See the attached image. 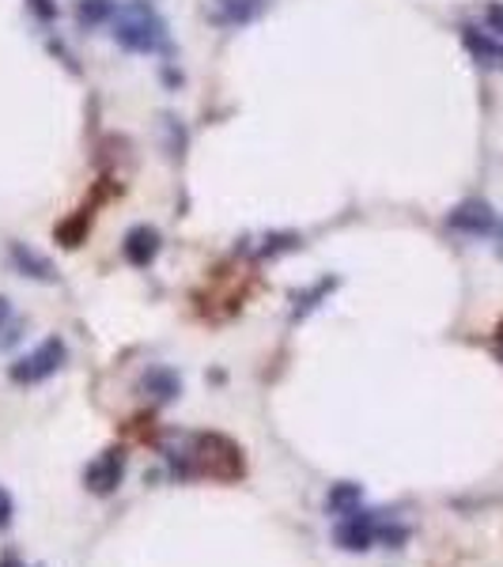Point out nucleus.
<instances>
[{
	"label": "nucleus",
	"instance_id": "f257e3e1",
	"mask_svg": "<svg viewBox=\"0 0 503 567\" xmlns=\"http://www.w3.org/2000/svg\"><path fill=\"white\" fill-rule=\"evenodd\" d=\"M160 454L178 481H216L235 484L246 473L243 446L219 432H167Z\"/></svg>",
	"mask_w": 503,
	"mask_h": 567
},
{
	"label": "nucleus",
	"instance_id": "f03ea898",
	"mask_svg": "<svg viewBox=\"0 0 503 567\" xmlns=\"http://www.w3.org/2000/svg\"><path fill=\"white\" fill-rule=\"evenodd\" d=\"M409 529L406 523L390 518L387 511H368V507H356L349 515L337 518L333 526V545L341 553H368V548L382 545V548H401L409 542Z\"/></svg>",
	"mask_w": 503,
	"mask_h": 567
},
{
	"label": "nucleus",
	"instance_id": "7ed1b4c3",
	"mask_svg": "<svg viewBox=\"0 0 503 567\" xmlns=\"http://www.w3.org/2000/svg\"><path fill=\"white\" fill-rule=\"evenodd\" d=\"M110 31H114V42L130 53H171L167 23H163V16L155 12L148 0H125V4H117Z\"/></svg>",
	"mask_w": 503,
	"mask_h": 567
},
{
	"label": "nucleus",
	"instance_id": "20e7f679",
	"mask_svg": "<svg viewBox=\"0 0 503 567\" xmlns=\"http://www.w3.org/2000/svg\"><path fill=\"white\" fill-rule=\"evenodd\" d=\"M69 360V344L61 341V337H45L34 352L20 355V360L8 368V379L16 382V386H39V382L53 379L61 368H65Z\"/></svg>",
	"mask_w": 503,
	"mask_h": 567
},
{
	"label": "nucleus",
	"instance_id": "39448f33",
	"mask_svg": "<svg viewBox=\"0 0 503 567\" xmlns=\"http://www.w3.org/2000/svg\"><path fill=\"white\" fill-rule=\"evenodd\" d=\"M125 465H130V454H125V446H106L103 454H95V458L88 462L84 470V488L91 496H114L117 488H122L125 481Z\"/></svg>",
	"mask_w": 503,
	"mask_h": 567
},
{
	"label": "nucleus",
	"instance_id": "423d86ee",
	"mask_svg": "<svg viewBox=\"0 0 503 567\" xmlns=\"http://www.w3.org/2000/svg\"><path fill=\"white\" fill-rule=\"evenodd\" d=\"M446 227L459 235H470V239H484V235H496L500 219L492 213V205H484V200H462L459 208H451V216H446Z\"/></svg>",
	"mask_w": 503,
	"mask_h": 567
},
{
	"label": "nucleus",
	"instance_id": "0eeeda50",
	"mask_svg": "<svg viewBox=\"0 0 503 567\" xmlns=\"http://www.w3.org/2000/svg\"><path fill=\"white\" fill-rule=\"evenodd\" d=\"M160 250H163V239H160V231L148 224H136L125 231V243H122V254H125V261L136 265V269H148V265L160 258Z\"/></svg>",
	"mask_w": 503,
	"mask_h": 567
},
{
	"label": "nucleus",
	"instance_id": "6e6552de",
	"mask_svg": "<svg viewBox=\"0 0 503 567\" xmlns=\"http://www.w3.org/2000/svg\"><path fill=\"white\" fill-rule=\"evenodd\" d=\"M141 393L155 405H171L175 398H182V374L167 363H152L148 371L141 374Z\"/></svg>",
	"mask_w": 503,
	"mask_h": 567
},
{
	"label": "nucleus",
	"instance_id": "1a4fd4ad",
	"mask_svg": "<svg viewBox=\"0 0 503 567\" xmlns=\"http://www.w3.org/2000/svg\"><path fill=\"white\" fill-rule=\"evenodd\" d=\"M462 45L470 50V58L478 61L481 69H503V39H496L492 31H481V27L465 23Z\"/></svg>",
	"mask_w": 503,
	"mask_h": 567
},
{
	"label": "nucleus",
	"instance_id": "9d476101",
	"mask_svg": "<svg viewBox=\"0 0 503 567\" xmlns=\"http://www.w3.org/2000/svg\"><path fill=\"white\" fill-rule=\"evenodd\" d=\"M269 8V0H213L208 4V20L216 27H246Z\"/></svg>",
	"mask_w": 503,
	"mask_h": 567
},
{
	"label": "nucleus",
	"instance_id": "9b49d317",
	"mask_svg": "<svg viewBox=\"0 0 503 567\" xmlns=\"http://www.w3.org/2000/svg\"><path fill=\"white\" fill-rule=\"evenodd\" d=\"M8 258H12V269L20 272V277H27V280H39V284H53V280H58V272H53L50 258H42V254L31 250V246L12 243V246H8Z\"/></svg>",
	"mask_w": 503,
	"mask_h": 567
},
{
	"label": "nucleus",
	"instance_id": "f8f14e48",
	"mask_svg": "<svg viewBox=\"0 0 503 567\" xmlns=\"http://www.w3.org/2000/svg\"><path fill=\"white\" fill-rule=\"evenodd\" d=\"M356 507H363V488L356 481H337V484H329V492H326V515H333V518H341V515H349V511Z\"/></svg>",
	"mask_w": 503,
	"mask_h": 567
},
{
	"label": "nucleus",
	"instance_id": "ddd939ff",
	"mask_svg": "<svg viewBox=\"0 0 503 567\" xmlns=\"http://www.w3.org/2000/svg\"><path fill=\"white\" fill-rule=\"evenodd\" d=\"M337 288V277H322L318 284H310L307 291H296V307H291V322H304L310 310H318L329 299V291Z\"/></svg>",
	"mask_w": 503,
	"mask_h": 567
},
{
	"label": "nucleus",
	"instance_id": "4468645a",
	"mask_svg": "<svg viewBox=\"0 0 503 567\" xmlns=\"http://www.w3.org/2000/svg\"><path fill=\"white\" fill-rule=\"evenodd\" d=\"M117 0H80L76 4V23L80 27H103L114 20Z\"/></svg>",
	"mask_w": 503,
	"mask_h": 567
},
{
	"label": "nucleus",
	"instance_id": "2eb2a0df",
	"mask_svg": "<svg viewBox=\"0 0 503 567\" xmlns=\"http://www.w3.org/2000/svg\"><path fill=\"white\" fill-rule=\"evenodd\" d=\"M20 329H23V322L16 318L12 303H8V299L0 296V349H8V344L20 341Z\"/></svg>",
	"mask_w": 503,
	"mask_h": 567
},
{
	"label": "nucleus",
	"instance_id": "dca6fc26",
	"mask_svg": "<svg viewBox=\"0 0 503 567\" xmlns=\"http://www.w3.org/2000/svg\"><path fill=\"white\" fill-rule=\"evenodd\" d=\"M484 23H489V31L496 34V39H503V4L500 0H492V4L484 8Z\"/></svg>",
	"mask_w": 503,
	"mask_h": 567
},
{
	"label": "nucleus",
	"instance_id": "f3484780",
	"mask_svg": "<svg viewBox=\"0 0 503 567\" xmlns=\"http://www.w3.org/2000/svg\"><path fill=\"white\" fill-rule=\"evenodd\" d=\"M12 518H16V499H12V492L0 484V529L12 526Z\"/></svg>",
	"mask_w": 503,
	"mask_h": 567
},
{
	"label": "nucleus",
	"instance_id": "a211bd4d",
	"mask_svg": "<svg viewBox=\"0 0 503 567\" xmlns=\"http://www.w3.org/2000/svg\"><path fill=\"white\" fill-rule=\"evenodd\" d=\"M27 4H31V12L39 16V20H53V16H58V4H53V0H27Z\"/></svg>",
	"mask_w": 503,
	"mask_h": 567
},
{
	"label": "nucleus",
	"instance_id": "6ab92c4d",
	"mask_svg": "<svg viewBox=\"0 0 503 567\" xmlns=\"http://www.w3.org/2000/svg\"><path fill=\"white\" fill-rule=\"evenodd\" d=\"M0 567H42V564H27L20 553H12V548H8V553L0 556Z\"/></svg>",
	"mask_w": 503,
	"mask_h": 567
},
{
	"label": "nucleus",
	"instance_id": "aec40b11",
	"mask_svg": "<svg viewBox=\"0 0 503 567\" xmlns=\"http://www.w3.org/2000/svg\"><path fill=\"white\" fill-rule=\"evenodd\" d=\"M496 355L503 360V322H500V329H496Z\"/></svg>",
	"mask_w": 503,
	"mask_h": 567
},
{
	"label": "nucleus",
	"instance_id": "412c9836",
	"mask_svg": "<svg viewBox=\"0 0 503 567\" xmlns=\"http://www.w3.org/2000/svg\"><path fill=\"white\" fill-rule=\"evenodd\" d=\"M496 250H500V258H503V224L496 227Z\"/></svg>",
	"mask_w": 503,
	"mask_h": 567
}]
</instances>
